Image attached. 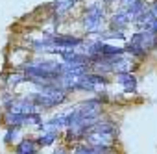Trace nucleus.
<instances>
[{"instance_id": "obj_1", "label": "nucleus", "mask_w": 157, "mask_h": 154, "mask_svg": "<svg viewBox=\"0 0 157 154\" xmlns=\"http://www.w3.org/2000/svg\"><path fill=\"white\" fill-rule=\"evenodd\" d=\"M115 136H117V126L113 123H96L83 137L94 148H109L115 143Z\"/></svg>"}, {"instance_id": "obj_2", "label": "nucleus", "mask_w": 157, "mask_h": 154, "mask_svg": "<svg viewBox=\"0 0 157 154\" xmlns=\"http://www.w3.org/2000/svg\"><path fill=\"white\" fill-rule=\"evenodd\" d=\"M153 48H157V34H151V32L144 30V32L135 34L129 39V45H128L126 50L133 56H144L146 52H150Z\"/></svg>"}, {"instance_id": "obj_3", "label": "nucleus", "mask_w": 157, "mask_h": 154, "mask_svg": "<svg viewBox=\"0 0 157 154\" xmlns=\"http://www.w3.org/2000/svg\"><path fill=\"white\" fill-rule=\"evenodd\" d=\"M65 100V91L59 89L57 86H46L39 93L32 95V102L39 108H54Z\"/></svg>"}, {"instance_id": "obj_4", "label": "nucleus", "mask_w": 157, "mask_h": 154, "mask_svg": "<svg viewBox=\"0 0 157 154\" xmlns=\"http://www.w3.org/2000/svg\"><path fill=\"white\" fill-rule=\"evenodd\" d=\"M102 17H104V8L100 4H93L85 15V24H83L85 30L87 32H98L100 24H102Z\"/></svg>"}, {"instance_id": "obj_5", "label": "nucleus", "mask_w": 157, "mask_h": 154, "mask_svg": "<svg viewBox=\"0 0 157 154\" xmlns=\"http://www.w3.org/2000/svg\"><path fill=\"white\" fill-rule=\"evenodd\" d=\"M10 111L11 113H35L37 111V106L32 102V99H19V100H13L11 102Z\"/></svg>"}, {"instance_id": "obj_6", "label": "nucleus", "mask_w": 157, "mask_h": 154, "mask_svg": "<svg viewBox=\"0 0 157 154\" xmlns=\"http://www.w3.org/2000/svg\"><path fill=\"white\" fill-rule=\"evenodd\" d=\"M83 41L80 37H70V35H57V37H52V45L54 47H59L63 50H70L72 47H78L82 45Z\"/></svg>"}, {"instance_id": "obj_7", "label": "nucleus", "mask_w": 157, "mask_h": 154, "mask_svg": "<svg viewBox=\"0 0 157 154\" xmlns=\"http://www.w3.org/2000/svg\"><path fill=\"white\" fill-rule=\"evenodd\" d=\"M129 22H131V17L122 10V11H118V13L111 19V30H115V32H122Z\"/></svg>"}, {"instance_id": "obj_8", "label": "nucleus", "mask_w": 157, "mask_h": 154, "mask_svg": "<svg viewBox=\"0 0 157 154\" xmlns=\"http://www.w3.org/2000/svg\"><path fill=\"white\" fill-rule=\"evenodd\" d=\"M118 82L122 84V87L126 91H135V87H137V80H135V76L131 72H120L118 74Z\"/></svg>"}, {"instance_id": "obj_9", "label": "nucleus", "mask_w": 157, "mask_h": 154, "mask_svg": "<svg viewBox=\"0 0 157 154\" xmlns=\"http://www.w3.org/2000/svg\"><path fill=\"white\" fill-rule=\"evenodd\" d=\"M17 154H37V145L32 139H24L17 145Z\"/></svg>"}, {"instance_id": "obj_10", "label": "nucleus", "mask_w": 157, "mask_h": 154, "mask_svg": "<svg viewBox=\"0 0 157 154\" xmlns=\"http://www.w3.org/2000/svg\"><path fill=\"white\" fill-rule=\"evenodd\" d=\"M76 4V0H57V2L54 4V10L57 15H65L67 11H70Z\"/></svg>"}, {"instance_id": "obj_11", "label": "nucleus", "mask_w": 157, "mask_h": 154, "mask_svg": "<svg viewBox=\"0 0 157 154\" xmlns=\"http://www.w3.org/2000/svg\"><path fill=\"white\" fill-rule=\"evenodd\" d=\"M70 154H102V148H94L91 145H78Z\"/></svg>"}, {"instance_id": "obj_12", "label": "nucleus", "mask_w": 157, "mask_h": 154, "mask_svg": "<svg viewBox=\"0 0 157 154\" xmlns=\"http://www.w3.org/2000/svg\"><path fill=\"white\" fill-rule=\"evenodd\" d=\"M57 139V132H44L39 137V145H52Z\"/></svg>"}, {"instance_id": "obj_13", "label": "nucleus", "mask_w": 157, "mask_h": 154, "mask_svg": "<svg viewBox=\"0 0 157 154\" xmlns=\"http://www.w3.org/2000/svg\"><path fill=\"white\" fill-rule=\"evenodd\" d=\"M15 136H17V128L15 126H10V130H8V134H6V143H11V139H15Z\"/></svg>"}, {"instance_id": "obj_14", "label": "nucleus", "mask_w": 157, "mask_h": 154, "mask_svg": "<svg viewBox=\"0 0 157 154\" xmlns=\"http://www.w3.org/2000/svg\"><path fill=\"white\" fill-rule=\"evenodd\" d=\"M148 13L151 15V19H153V21H157V0H155L153 4H151V8L148 10Z\"/></svg>"}, {"instance_id": "obj_15", "label": "nucleus", "mask_w": 157, "mask_h": 154, "mask_svg": "<svg viewBox=\"0 0 157 154\" xmlns=\"http://www.w3.org/2000/svg\"><path fill=\"white\" fill-rule=\"evenodd\" d=\"M54 154H68V152H67V150H65V148H57V150H56V152H54Z\"/></svg>"}, {"instance_id": "obj_16", "label": "nucleus", "mask_w": 157, "mask_h": 154, "mask_svg": "<svg viewBox=\"0 0 157 154\" xmlns=\"http://www.w3.org/2000/svg\"><path fill=\"white\" fill-rule=\"evenodd\" d=\"M105 2H113V0H105Z\"/></svg>"}]
</instances>
